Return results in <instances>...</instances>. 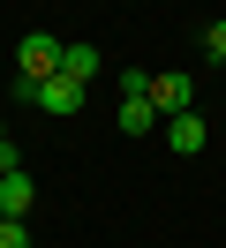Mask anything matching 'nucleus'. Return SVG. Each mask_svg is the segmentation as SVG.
Segmentation results:
<instances>
[{
  "instance_id": "obj_1",
  "label": "nucleus",
  "mask_w": 226,
  "mask_h": 248,
  "mask_svg": "<svg viewBox=\"0 0 226 248\" xmlns=\"http://www.w3.org/2000/svg\"><path fill=\"white\" fill-rule=\"evenodd\" d=\"M15 98H30V106L53 113V121L83 113V83H75V76H15Z\"/></svg>"
},
{
  "instance_id": "obj_2",
  "label": "nucleus",
  "mask_w": 226,
  "mask_h": 248,
  "mask_svg": "<svg viewBox=\"0 0 226 248\" xmlns=\"http://www.w3.org/2000/svg\"><path fill=\"white\" fill-rule=\"evenodd\" d=\"M166 128V151H174V158H196V151H204V143H211V121H204V113H174V121H158Z\"/></svg>"
},
{
  "instance_id": "obj_3",
  "label": "nucleus",
  "mask_w": 226,
  "mask_h": 248,
  "mask_svg": "<svg viewBox=\"0 0 226 248\" xmlns=\"http://www.w3.org/2000/svg\"><path fill=\"white\" fill-rule=\"evenodd\" d=\"M151 106H158V121H174V113L196 106V83L181 76V68H166V76H151Z\"/></svg>"
},
{
  "instance_id": "obj_4",
  "label": "nucleus",
  "mask_w": 226,
  "mask_h": 248,
  "mask_svg": "<svg viewBox=\"0 0 226 248\" xmlns=\"http://www.w3.org/2000/svg\"><path fill=\"white\" fill-rule=\"evenodd\" d=\"M60 38H45V31H30L23 46H15V68H23V76H60Z\"/></svg>"
},
{
  "instance_id": "obj_5",
  "label": "nucleus",
  "mask_w": 226,
  "mask_h": 248,
  "mask_svg": "<svg viewBox=\"0 0 226 248\" xmlns=\"http://www.w3.org/2000/svg\"><path fill=\"white\" fill-rule=\"evenodd\" d=\"M98 68H105V53H98V46H68V53H60V76H75L83 91H90V76H98Z\"/></svg>"
},
{
  "instance_id": "obj_6",
  "label": "nucleus",
  "mask_w": 226,
  "mask_h": 248,
  "mask_svg": "<svg viewBox=\"0 0 226 248\" xmlns=\"http://www.w3.org/2000/svg\"><path fill=\"white\" fill-rule=\"evenodd\" d=\"M158 128V106L151 98H121V136H151Z\"/></svg>"
},
{
  "instance_id": "obj_7",
  "label": "nucleus",
  "mask_w": 226,
  "mask_h": 248,
  "mask_svg": "<svg viewBox=\"0 0 226 248\" xmlns=\"http://www.w3.org/2000/svg\"><path fill=\"white\" fill-rule=\"evenodd\" d=\"M0 218H30V173H8L0 181Z\"/></svg>"
},
{
  "instance_id": "obj_8",
  "label": "nucleus",
  "mask_w": 226,
  "mask_h": 248,
  "mask_svg": "<svg viewBox=\"0 0 226 248\" xmlns=\"http://www.w3.org/2000/svg\"><path fill=\"white\" fill-rule=\"evenodd\" d=\"M121 98H151V68H121Z\"/></svg>"
},
{
  "instance_id": "obj_9",
  "label": "nucleus",
  "mask_w": 226,
  "mask_h": 248,
  "mask_svg": "<svg viewBox=\"0 0 226 248\" xmlns=\"http://www.w3.org/2000/svg\"><path fill=\"white\" fill-rule=\"evenodd\" d=\"M0 248H30V218H0Z\"/></svg>"
},
{
  "instance_id": "obj_10",
  "label": "nucleus",
  "mask_w": 226,
  "mask_h": 248,
  "mask_svg": "<svg viewBox=\"0 0 226 248\" xmlns=\"http://www.w3.org/2000/svg\"><path fill=\"white\" fill-rule=\"evenodd\" d=\"M8 173H23V143H15V136H0V181H8Z\"/></svg>"
},
{
  "instance_id": "obj_11",
  "label": "nucleus",
  "mask_w": 226,
  "mask_h": 248,
  "mask_svg": "<svg viewBox=\"0 0 226 248\" xmlns=\"http://www.w3.org/2000/svg\"><path fill=\"white\" fill-rule=\"evenodd\" d=\"M204 53H211V61H226V23H211V31H204Z\"/></svg>"
},
{
  "instance_id": "obj_12",
  "label": "nucleus",
  "mask_w": 226,
  "mask_h": 248,
  "mask_svg": "<svg viewBox=\"0 0 226 248\" xmlns=\"http://www.w3.org/2000/svg\"><path fill=\"white\" fill-rule=\"evenodd\" d=\"M0 136H8V113H0Z\"/></svg>"
}]
</instances>
